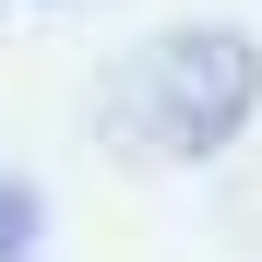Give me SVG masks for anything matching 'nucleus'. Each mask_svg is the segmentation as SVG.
<instances>
[{"label":"nucleus","instance_id":"obj_2","mask_svg":"<svg viewBox=\"0 0 262 262\" xmlns=\"http://www.w3.org/2000/svg\"><path fill=\"white\" fill-rule=\"evenodd\" d=\"M24 238H36V203H24L12 179H0V262H24Z\"/></svg>","mask_w":262,"mask_h":262},{"label":"nucleus","instance_id":"obj_1","mask_svg":"<svg viewBox=\"0 0 262 262\" xmlns=\"http://www.w3.org/2000/svg\"><path fill=\"white\" fill-rule=\"evenodd\" d=\"M262 107V48L238 24H179V36H155L143 60L119 72V96H107V131L131 155H214V143H238Z\"/></svg>","mask_w":262,"mask_h":262}]
</instances>
